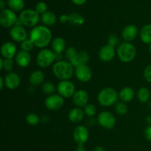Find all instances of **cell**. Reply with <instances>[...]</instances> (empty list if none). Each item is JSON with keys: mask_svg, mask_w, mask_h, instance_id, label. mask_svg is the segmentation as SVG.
<instances>
[{"mask_svg": "<svg viewBox=\"0 0 151 151\" xmlns=\"http://www.w3.org/2000/svg\"><path fill=\"white\" fill-rule=\"evenodd\" d=\"M5 6H6L5 1H4V0H1V1H0V10H1V11L5 9Z\"/></svg>", "mask_w": 151, "mask_h": 151, "instance_id": "44", "label": "cell"}, {"mask_svg": "<svg viewBox=\"0 0 151 151\" xmlns=\"http://www.w3.org/2000/svg\"><path fill=\"white\" fill-rule=\"evenodd\" d=\"M84 116H85L84 111L81 108L75 107L69 111L68 118L72 123H79L83 121Z\"/></svg>", "mask_w": 151, "mask_h": 151, "instance_id": "20", "label": "cell"}, {"mask_svg": "<svg viewBox=\"0 0 151 151\" xmlns=\"http://www.w3.org/2000/svg\"><path fill=\"white\" fill-rule=\"evenodd\" d=\"M141 41L145 44H151V24H147L141 28L139 32Z\"/></svg>", "mask_w": 151, "mask_h": 151, "instance_id": "25", "label": "cell"}, {"mask_svg": "<svg viewBox=\"0 0 151 151\" xmlns=\"http://www.w3.org/2000/svg\"><path fill=\"white\" fill-rule=\"evenodd\" d=\"M12 39L16 42L22 43L29 38V34L24 26H13L9 31Z\"/></svg>", "mask_w": 151, "mask_h": 151, "instance_id": "13", "label": "cell"}, {"mask_svg": "<svg viewBox=\"0 0 151 151\" xmlns=\"http://www.w3.org/2000/svg\"><path fill=\"white\" fill-rule=\"evenodd\" d=\"M26 121L27 124H29V125L35 126V125H38L39 124L41 119H40L39 116L37 115L36 114L30 113L27 114V116H26Z\"/></svg>", "mask_w": 151, "mask_h": 151, "instance_id": "31", "label": "cell"}, {"mask_svg": "<svg viewBox=\"0 0 151 151\" xmlns=\"http://www.w3.org/2000/svg\"><path fill=\"white\" fill-rule=\"evenodd\" d=\"M4 86H5V83H4V79L3 77H0V89L3 90Z\"/></svg>", "mask_w": 151, "mask_h": 151, "instance_id": "43", "label": "cell"}, {"mask_svg": "<svg viewBox=\"0 0 151 151\" xmlns=\"http://www.w3.org/2000/svg\"><path fill=\"white\" fill-rule=\"evenodd\" d=\"M18 18L16 13L10 9H4L0 13V24L4 28H11L15 26Z\"/></svg>", "mask_w": 151, "mask_h": 151, "instance_id": "10", "label": "cell"}, {"mask_svg": "<svg viewBox=\"0 0 151 151\" xmlns=\"http://www.w3.org/2000/svg\"><path fill=\"white\" fill-rule=\"evenodd\" d=\"M78 52L77 51V50L74 47H68L66 50V52H65V56H66V60H68V61L71 63V61L77 55Z\"/></svg>", "mask_w": 151, "mask_h": 151, "instance_id": "33", "label": "cell"}, {"mask_svg": "<svg viewBox=\"0 0 151 151\" xmlns=\"http://www.w3.org/2000/svg\"><path fill=\"white\" fill-rule=\"evenodd\" d=\"M35 10L38 14H44L47 11V4L44 1H39L35 4Z\"/></svg>", "mask_w": 151, "mask_h": 151, "instance_id": "38", "label": "cell"}, {"mask_svg": "<svg viewBox=\"0 0 151 151\" xmlns=\"http://www.w3.org/2000/svg\"><path fill=\"white\" fill-rule=\"evenodd\" d=\"M69 22L72 25L81 26L85 22V19L82 15L78 13H72L69 14Z\"/></svg>", "mask_w": 151, "mask_h": 151, "instance_id": "28", "label": "cell"}, {"mask_svg": "<svg viewBox=\"0 0 151 151\" xmlns=\"http://www.w3.org/2000/svg\"><path fill=\"white\" fill-rule=\"evenodd\" d=\"M144 78L147 82L150 83H151V63L148 66H146V68L144 70Z\"/></svg>", "mask_w": 151, "mask_h": 151, "instance_id": "39", "label": "cell"}, {"mask_svg": "<svg viewBox=\"0 0 151 151\" xmlns=\"http://www.w3.org/2000/svg\"><path fill=\"white\" fill-rule=\"evenodd\" d=\"M88 100H89V96L88 92L85 90L80 89L76 91L75 94L72 97L73 103L76 107L78 108H84L87 104H88Z\"/></svg>", "mask_w": 151, "mask_h": 151, "instance_id": "17", "label": "cell"}, {"mask_svg": "<svg viewBox=\"0 0 151 151\" xmlns=\"http://www.w3.org/2000/svg\"><path fill=\"white\" fill-rule=\"evenodd\" d=\"M6 88L9 90H16L19 87L21 78L16 72H8L4 78Z\"/></svg>", "mask_w": 151, "mask_h": 151, "instance_id": "18", "label": "cell"}, {"mask_svg": "<svg viewBox=\"0 0 151 151\" xmlns=\"http://www.w3.org/2000/svg\"><path fill=\"white\" fill-rule=\"evenodd\" d=\"M135 97V91L131 87L125 86L119 92V98L124 103H129L132 101Z\"/></svg>", "mask_w": 151, "mask_h": 151, "instance_id": "21", "label": "cell"}, {"mask_svg": "<svg viewBox=\"0 0 151 151\" xmlns=\"http://www.w3.org/2000/svg\"><path fill=\"white\" fill-rule=\"evenodd\" d=\"M72 2L74 3L76 5H83V4H85V2L86 1V0H71Z\"/></svg>", "mask_w": 151, "mask_h": 151, "instance_id": "42", "label": "cell"}, {"mask_svg": "<svg viewBox=\"0 0 151 151\" xmlns=\"http://www.w3.org/2000/svg\"><path fill=\"white\" fill-rule=\"evenodd\" d=\"M75 75L82 83H88L92 78V71L88 65H81L75 68Z\"/></svg>", "mask_w": 151, "mask_h": 151, "instance_id": "12", "label": "cell"}, {"mask_svg": "<svg viewBox=\"0 0 151 151\" xmlns=\"http://www.w3.org/2000/svg\"><path fill=\"white\" fill-rule=\"evenodd\" d=\"M59 22L61 24H65L69 22V15L62 14L59 17Z\"/></svg>", "mask_w": 151, "mask_h": 151, "instance_id": "41", "label": "cell"}, {"mask_svg": "<svg viewBox=\"0 0 151 151\" xmlns=\"http://www.w3.org/2000/svg\"><path fill=\"white\" fill-rule=\"evenodd\" d=\"M14 62L15 60H13V59L3 58V70L7 72V73L13 72Z\"/></svg>", "mask_w": 151, "mask_h": 151, "instance_id": "36", "label": "cell"}, {"mask_svg": "<svg viewBox=\"0 0 151 151\" xmlns=\"http://www.w3.org/2000/svg\"><path fill=\"white\" fill-rule=\"evenodd\" d=\"M119 98V93L113 88L106 87L100 91L97 94V102L103 107L115 106Z\"/></svg>", "mask_w": 151, "mask_h": 151, "instance_id": "3", "label": "cell"}, {"mask_svg": "<svg viewBox=\"0 0 151 151\" xmlns=\"http://www.w3.org/2000/svg\"><path fill=\"white\" fill-rule=\"evenodd\" d=\"M89 58L90 56L86 51H81L78 52L75 58L71 61V63L75 68L81 65H86L89 61Z\"/></svg>", "mask_w": 151, "mask_h": 151, "instance_id": "23", "label": "cell"}, {"mask_svg": "<svg viewBox=\"0 0 151 151\" xmlns=\"http://www.w3.org/2000/svg\"><path fill=\"white\" fill-rule=\"evenodd\" d=\"M115 111H116V113L119 115H124L128 112V106L126 105V103H124V102H117L115 105Z\"/></svg>", "mask_w": 151, "mask_h": 151, "instance_id": "32", "label": "cell"}, {"mask_svg": "<svg viewBox=\"0 0 151 151\" xmlns=\"http://www.w3.org/2000/svg\"><path fill=\"white\" fill-rule=\"evenodd\" d=\"M116 118L111 112L103 111L97 116V123L106 130H111L116 125Z\"/></svg>", "mask_w": 151, "mask_h": 151, "instance_id": "7", "label": "cell"}, {"mask_svg": "<svg viewBox=\"0 0 151 151\" xmlns=\"http://www.w3.org/2000/svg\"><path fill=\"white\" fill-rule=\"evenodd\" d=\"M20 47H21V49H22V50L29 52L31 50H32V49L34 48L35 46H34L33 43L32 42V41L28 38L27 39H26L25 41H24L23 42L21 43Z\"/></svg>", "mask_w": 151, "mask_h": 151, "instance_id": "37", "label": "cell"}, {"mask_svg": "<svg viewBox=\"0 0 151 151\" xmlns=\"http://www.w3.org/2000/svg\"><path fill=\"white\" fill-rule=\"evenodd\" d=\"M116 50L114 47L106 44L102 47L99 50L98 57L100 60L103 62H110L114 60L115 55H116Z\"/></svg>", "mask_w": 151, "mask_h": 151, "instance_id": "15", "label": "cell"}, {"mask_svg": "<svg viewBox=\"0 0 151 151\" xmlns=\"http://www.w3.org/2000/svg\"><path fill=\"white\" fill-rule=\"evenodd\" d=\"M93 151H106V150H105V149L103 148V147H101V146H97Z\"/></svg>", "mask_w": 151, "mask_h": 151, "instance_id": "47", "label": "cell"}, {"mask_svg": "<svg viewBox=\"0 0 151 151\" xmlns=\"http://www.w3.org/2000/svg\"><path fill=\"white\" fill-rule=\"evenodd\" d=\"M75 151H86V150L85 147H83V145H78V147H77Z\"/></svg>", "mask_w": 151, "mask_h": 151, "instance_id": "46", "label": "cell"}, {"mask_svg": "<svg viewBox=\"0 0 151 151\" xmlns=\"http://www.w3.org/2000/svg\"><path fill=\"white\" fill-rule=\"evenodd\" d=\"M41 90L47 96L51 95V94H55V91H57V87L55 86L54 84L50 81H47L44 82L41 86Z\"/></svg>", "mask_w": 151, "mask_h": 151, "instance_id": "30", "label": "cell"}, {"mask_svg": "<svg viewBox=\"0 0 151 151\" xmlns=\"http://www.w3.org/2000/svg\"><path fill=\"white\" fill-rule=\"evenodd\" d=\"M62 58H63V55H62V53H60V54H55L56 61H60V60H62Z\"/></svg>", "mask_w": 151, "mask_h": 151, "instance_id": "45", "label": "cell"}, {"mask_svg": "<svg viewBox=\"0 0 151 151\" xmlns=\"http://www.w3.org/2000/svg\"><path fill=\"white\" fill-rule=\"evenodd\" d=\"M44 74L41 70H35L29 77V82L33 86H40L44 83Z\"/></svg>", "mask_w": 151, "mask_h": 151, "instance_id": "24", "label": "cell"}, {"mask_svg": "<svg viewBox=\"0 0 151 151\" xmlns=\"http://www.w3.org/2000/svg\"><path fill=\"white\" fill-rule=\"evenodd\" d=\"M52 73L60 81H69L75 75V67L68 60L56 61L53 64Z\"/></svg>", "mask_w": 151, "mask_h": 151, "instance_id": "2", "label": "cell"}, {"mask_svg": "<svg viewBox=\"0 0 151 151\" xmlns=\"http://www.w3.org/2000/svg\"><path fill=\"white\" fill-rule=\"evenodd\" d=\"M41 19L44 26L47 27L53 26L57 22V16H56V15L53 12L48 11V10L46 13H44V14L41 15Z\"/></svg>", "mask_w": 151, "mask_h": 151, "instance_id": "26", "label": "cell"}, {"mask_svg": "<svg viewBox=\"0 0 151 151\" xmlns=\"http://www.w3.org/2000/svg\"><path fill=\"white\" fill-rule=\"evenodd\" d=\"M137 97L140 103H146L149 102L150 98V91L147 87H142L137 92Z\"/></svg>", "mask_w": 151, "mask_h": 151, "instance_id": "27", "label": "cell"}, {"mask_svg": "<svg viewBox=\"0 0 151 151\" xmlns=\"http://www.w3.org/2000/svg\"><path fill=\"white\" fill-rule=\"evenodd\" d=\"M145 137L147 141L151 142V125H148L145 130Z\"/></svg>", "mask_w": 151, "mask_h": 151, "instance_id": "40", "label": "cell"}, {"mask_svg": "<svg viewBox=\"0 0 151 151\" xmlns=\"http://www.w3.org/2000/svg\"><path fill=\"white\" fill-rule=\"evenodd\" d=\"M139 35L138 28L134 24H128L122 29L121 37L126 42H131L137 38Z\"/></svg>", "mask_w": 151, "mask_h": 151, "instance_id": "16", "label": "cell"}, {"mask_svg": "<svg viewBox=\"0 0 151 151\" xmlns=\"http://www.w3.org/2000/svg\"><path fill=\"white\" fill-rule=\"evenodd\" d=\"M149 51H150V52L151 53V44H149Z\"/></svg>", "mask_w": 151, "mask_h": 151, "instance_id": "50", "label": "cell"}, {"mask_svg": "<svg viewBox=\"0 0 151 151\" xmlns=\"http://www.w3.org/2000/svg\"><path fill=\"white\" fill-rule=\"evenodd\" d=\"M66 43L64 38L62 37H56L51 42V50L55 54H60L63 53L66 50Z\"/></svg>", "mask_w": 151, "mask_h": 151, "instance_id": "22", "label": "cell"}, {"mask_svg": "<svg viewBox=\"0 0 151 151\" xmlns=\"http://www.w3.org/2000/svg\"><path fill=\"white\" fill-rule=\"evenodd\" d=\"M58 94L63 98H70L76 92L75 84L70 81H61L57 85Z\"/></svg>", "mask_w": 151, "mask_h": 151, "instance_id": "8", "label": "cell"}, {"mask_svg": "<svg viewBox=\"0 0 151 151\" xmlns=\"http://www.w3.org/2000/svg\"><path fill=\"white\" fill-rule=\"evenodd\" d=\"M55 53L50 49L44 48L38 52L36 57V63L39 67L45 69L52 64H54L55 61Z\"/></svg>", "mask_w": 151, "mask_h": 151, "instance_id": "6", "label": "cell"}, {"mask_svg": "<svg viewBox=\"0 0 151 151\" xmlns=\"http://www.w3.org/2000/svg\"><path fill=\"white\" fill-rule=\"evenodd\" d=\"M0 70H3V58H0Z\"/></svg>", "mask_w": 151, "mask_h": 151, "instance_id": "49", "label": "cell"}, {"mask_svg": "<svg viewBox=\"0 0 151 151\" xmlns=\"http://www.w3.org/2000/svg\"><path fill=\"white\" fill-rule=\"evenodd\" d=\"M15 62L21 68H27L31 63V55L28 52L20 50L15 57Z\"/></svg>", "mask_w": 151, "mask_h": 151, "instance_id": "19", "label": "cell"}, {"mask_svg": "<svg viewBox=\"0 0 151 151\" xmlns=\"http://www.w3.org/2000/svg\"><path fill=\"white\" fill-rule=\"evenodd\" d=\"M64 105V98L58 94L47 96L44 101V106L48 110L56 111L61 109Z\"/></svg>", "mask_w": 151, "mask_h": 151, "instance_id": "9", "label": "cell"}, {"mask_svg": "<svg viewBox=\"0 0 151 151\" xmlns=\"http://www.w3.org/2000/svg\"><path fill=\"white\" fill-rule=\"evenodd\" d=\"M39 15L35 10L25 9L21 12L19 18L24 27L33 28L38 26L40 21Z\"/></svg>", "mask_w": 151, "mask_h": 151, "instance_id": "5", "label": "cell"}, {"mask_svg": "<svg viewBox=\"0 0 151 151\" xmlns=\"http://www.w3.org/2000/svg\"><path fill=\"white\" fill-rule=\"evenodd\" d=\"M24 0H7V5L10 10L14 12H19L24 10Z\"/></svg>", "mask_w": 151, "mask_h": 151, "instance_id": "29", "label": "cell"}, {"mask_svg": "<svg viewBox=\"0 0 151 151\" xmlns=\"http://www.w3.org/2000/svg\"><path fill=\"white\" fill-rule=\"evenodd\" d=\"M29 38L33 43L34 46L41 50L47 48L52 41V33L48 27L38 25L32 28L29 31Z\"/></svg>", "mask_w": 151, "mask_h": 151, "instance_id": "1", "label": "cell"}, {"mask_svg": "<svg viewBox=\"0 0 151 151\" xmlns=\"http://www.w3.org/2000/svg\"><path fill=\"white\" fill-rule=\"evenodd\" d=\"M118 58L123 63H130L137 56V48L131 42L121 43L116 49Z\"/></svg>", "mask_w": 151, "mask_h": 151, "instance_id": "4", "label": "cell"}, {"mask_svg": "<svg viewBox=\"0 0 151 151\" xmlns=\"http://www.w3.org/2000/svg\"><path fill=\"white\" fill-rule=\"evenodd\" d=\"M113 47H116L119 44V38L116 33H111L108 37V44Z\"/></svg>", "mask_w": 151, "mask_h": 151, "instance_id": "35", "label": "cell"}, {"mask_svg": "<svg viewBox=\"0 0 151 151\" xmlns=\"http://www.w3.org/2000/svg\"><path fill=\"white\" fill-rule=\"evenodd\" d=\"M89 131L86 126L79 125L74 129L73 139L78 145H83L88 139Z\"/></svg>", "mask_w": 151, "mask_h": 151, "instance_id": "11", "label": "cell"}, {"mask_svg": "<svg viewBox=\"0 0 151 151\" xmlns=\"http://www.w3.org/2000/svg\"><path fill=\"white\" fill-rule=\"evenodd\" d=\"M84 113L86 116H89V117H92L97 113V109H96L95 106L91 103H88L86 106L84 107Z\"/></svg>", "mask_w": 151, "mask_h": 151, "instance_id": "34", "label": "cell"}, {"mask_svg": "<svg viewBox=\"0 0 151 151\" xmlns=\"http://www.w3.org/2000/svg\"><path fill=\"white\" fill-rule=\"evenodd\" d=\"M0 53H1V58L4 59L15 58L16 54L18 53L17 47L14 43L11 41H7L1 45Z\"/></svg>", "mask_w": 151, "mask_h": 151, "instance_id": "14", "label": "cell"}, {"mask_svg": "<svg viewBox=\"0 0 151 151\" xmlns=\"http://www.w3.org/2000/svg\"><path fill=\"white\" fill-rule=\"evenodd\" d=\"M146 122L149 125H151V116H147L145 119Z\"/></svg>", "mask_w": 151, "mask_h": 151, "instance_id": "48", "label": "cell"}]
</instances>
